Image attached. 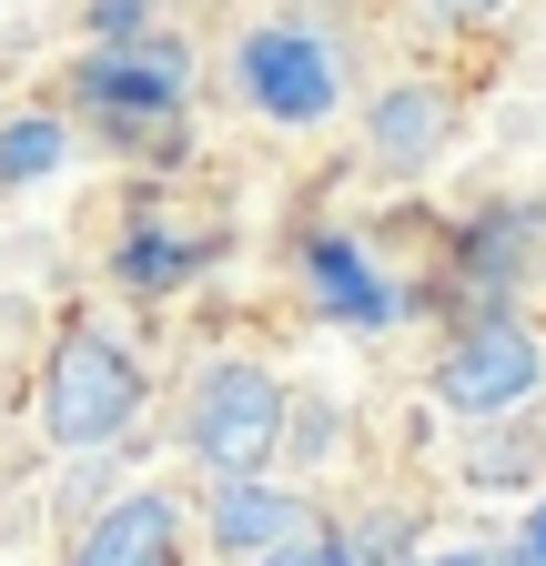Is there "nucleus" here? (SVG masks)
Segmentation results:
<instances>
[{
    "label": "nucleus",
    "instance_id": "obj_1",
    "mask_svg": "<svg viewBox=\"0 0 546 566\" xmlns=\"http://www.w3.org/2000/svg\"><path fill=\"white\" fill-rule=\"evenodd\" d=\"M132 415H143V365L112 334H72L51 354V436L61 446H112Z\"/></svg>",
    "mask_w": 546,
    "mask_h": 566
},
{
    "label": "nucleus",
    "instance_id": "obj_2",
    "mask_svg": "<svg viewBox=\"0 0 546 566\" xmlns=\"http://www.w3.org/2000/svg\"><path fill=\"white\" fill-rule=\"evenodd\" d=\"M284 446V385L263 365H223L192 395V455L213 475H263V455Z\"/></svg>",
    "mask_w": 546,
    "mask_h": 566
},
{
    "label": "nucleus",
    "instance_id": "obj_3",
    "mask_svg": "<svg viewBox=\"0 0 546 566\" xmlns=\"http://www.w3.org/2000/svg\"><path fill=\"white\" fill-rule=\"evenodd\" d=\"M536 344L516 334V324H475L445 365H435V395L455 405V415H506V405H526L536 395Z\"/></svg>",
    "mask_w": 546,
    "mask_h": 566
},
{
    "label": "nucleus",
    "instance_id": "obj_4",
    "mask_svg": "<svg viewBox=\"0 0 546 566\" xmlns=\"http://www.w3.org/2000/svg\"><path fill=\"white\" fill-rule=\"evenodd\" d=\"M233 71H243V92H253L273 122H324V112H334V61H324L314 31H253Z\"/></svg>",
    "mask_w": 546,
    "mask_h": 566
},
{
    "label": "nucleus",
    "instance_id": "obj_5",
    "mask_svg": "<svg viewBox=\"0 0 546 566\" xmlns=\"http://www.w3.org/2000/svg\"><path fill=\"white\" fill-rule=\"evenodd\" d=\"M182 82H192V61H182L172 41H143V31H112V41L82 61V92H92L102 112H172Z\"/></svg>",
    "mask_w": 546,
    "mask_h": 566
},
{
    "label": "nucleus",
    "instance_id": "obj_6",
    "mask_svg": "<svg viewBox=\"0 0 546 566\" xmlns=\"http://www.w3.org/2000/svg\"><path fill=\"white\" fill-rule=\"evenodd\" d=\"M294 495L284 485H263V475H223V495H213V546L223 556H273V546H294Z\"/></svg>",
    "mask_w": 546,
    "mask_h": 566
},
{
    "label": "nucleus",
    "instance_id": "obj_7",
    "mask_svg": "<svg viewBox=\"0 0 546 566\" xmlns=\"http://www.w3.org/2000/svg\"><path fill=\"white\" fill-rule=\"evenodd\" d=\"M82 566H172V495H122Z\"/></svg>",
    "mask_w": 546,
    "mask_h": 566
},
{
    "label": "nucleus",
    "instance_id": "obj_8",
    "mask_svg": "<svg viewBox=\"0 0 546 566\" xmlns=\"http://www.w3.org/2000/svg\"><path fill=\"white\" fill-rule=\"evenodd\" d=\"M445 142V102L435 92H385V112H375V153L385 163H426Z\"/></svg>",
    "mask_w": 546,
    "mask_h": 566
},
{
    "label": "nucleus",
    "instance_id": "obj_9",
    "mask_svg": "<svg viewBox=\"0 0 546 566\" xmlns=\"http://www.w3.org/2000/svg\"><path fill=\"white\" fill-rule=\"evenodd\" d=\"M314 283H324V304H345L355 324H385V283H365V253L324 243V253H314Z\"/></svg>",
    "mask_w": 546,
    "mask_h": 566
},
{
    "label": "nucleus",
    "instance_id": "obj_10",
    "mask_svg": "<svg viewBox=\"0 0 546 566\" xmlns=\"http://www.w3.org/2000/svg\"><path fill=\"white\" fill-rule=\"evenodd\" d=\"M61 163V122H11L0 132V182H41Z\"/></svg>",
    "mask_w": 546,
    "mask_h": 566
},
{
    "label": "nucleus",
    "instance_id": "obj_11",
    "mask_svg": "<svg viewBox=\"0 0 546 566\" xmlns=\"http://www.w3.org/2000/svg\"><path fill=\"white\" fill-rule=\"evenodd\" d=\"M253 566H355L345 546H273V556H253Z\"/></svg>",
    "mask_w": 546,
    "mask_h": 566
},
{
    "label": "nucleus",
    "instance_id": "obj_12",
    "mask_svg": "<svg viewBox=\"0 0 546 566\" xmlns=\"http://www.w3.org/2000/svg\"><path fill=\"white\" fill-rule=\"evenodd\" d=\"M435 11H445V21H486L496 0H435Z\"/></svg>",
    "mask_w": 546,
    "mask_h": 566
},
{
    "label": "nucleus",
    "instance_id": "obj_13",
    "mask_svg": "<svg viewBox=\"0 0 546 566\" xmlns=\"http://www.w3.org/2000/svg\"><path fill=\"white\" fill-rule=\"evenodd\" d=\"M526 566H546V506H536V526H526Z\"/></svg>",
    "mask_w": 546,
    "mask_h": 566
},
{
    "label": "nucleus",
    "instance_id": "obj_14",
    "mask_svg": "<svg viewBox=\"0 0 546 566\" xmlns=\"http://www.w3.org/2000/svg\"><path fill=\"white\" fill-rule=\"evenodd\" d=\"M435 566H486V556H435Z\"/></svg>",
    "mask_w": 546,
    "mask_h": 566
}]
</instances>
